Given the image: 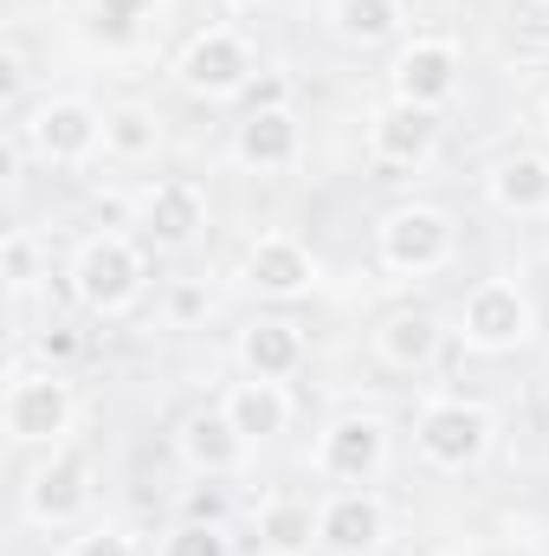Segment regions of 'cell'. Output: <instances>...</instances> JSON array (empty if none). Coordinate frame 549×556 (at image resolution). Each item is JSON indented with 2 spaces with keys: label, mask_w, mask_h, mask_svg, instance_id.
<instances>
[{
  "label": "cell",
  "mask_w": 549,
  "mask_h": 556,
  "mask_svg": "<svg viewBox=\"0 0 549 556\" xmlns=\"http://www.w3.org/2000/svg\"><path fill=\"white\" fill-rule=\"evenodd\" d=\"M259 544H266V556H310L317 551V505L291 498V492L266 498L259 505Z\"/></svg>",
  "instance_id": "44dd1931"
},
{
  "label": "cell",
  "mask_w": 549,
  "mask_h": 556,
  "mask_svg": "<svg viewBox=\"0 0 549 556\" xmlns=\"http://www.w3.org/2000/svg\"><path fill=\"white\" fill-rule=\"evenodd\" d=\"M240 278L259 291V298H304L317 285V253L297 240V233H259L240 260Z\"/></svg>",
  "instance_id": "8fae6325"
},
{
  "label": "cell",
  "mask_w": 549,
  "mask_h": 556,
  "mask_svg": "<svg viewBox=\"0 0 549 556\" xmlns=\"http://www.w3.org/2000/svg\"><path fill=\"white\" fill-rule=\"evenodd\" d=\"M155 0H91V13H117V20H142Z\"/></svg>",
  "instance_id": "4dcf8cb0"
},
{
  "label": "cell",
  "mask_w": 549,
  "mask_h": 556,
  "mask_svg": "<svg viewBox=\"0 0 549 556\" xmlns=\"http://www.w3.org/2000/svg\"><path fill=\"white\" fill-rule=\"evenodd\" d=\"M240 369L259 382H291L304 369V330L284 317H259L240 330Z\"/></svg>",
  "instance_id": "ac0fdd59"
},
{
  "label": "cell",
  "mask_w": 549,
  "mask_h": 556,
  "mask_svg": "<svg viewBox=\"0 0 549 556\" xmlns=\"http://www.w3.org/2000/svg\"><path fill=\"white\" fill-rule=\"evenodd\" d=\"M478 556H524L518 544H491V551H478Z\"/></svg>",
  "instance_id": "1f68e13d"
},
{
  "label": "cell",
  "mask_w": 549,
  "mask_h": 556,
  "mask_svg": "<svg viewBox=\"0 0 549 556\" xmlns=\"http://www.w3.org/2000/svg\"><path fill=\"white\" fill-rule=\"evenodd\" d=\"M531 330H537V311H531V291L518 278H478L459 298V337L485 356H505V350L531 343Z\"/></svg>",
  "instance_id": "5b68a950"
},
{
  "label": "cell",
  "mask_w": 549,
  "mask_h": 556,
  "mask_svg": "<svg viewBox=\"0 0 549 556\" xmlns=\"http://www.w3.org/2000/svg\"><path fill=\"white\" fill-rule=\"evenodd\" d=\"M175 446H181L188 472H201V479H227V472H240L246 453H253V440L227 420V408H201V415H188L181 420V433H175Z\"/></svg>",
  "instance_id": "9a60e30c"
},
{
  "label": "cell",
  "mask_w": 549,
  "mask_h": 556,
  "mask_svg": "<svg viewBox=\"0 0 549 556\" xmlns=\"http://www.w3.org/2000/svg\"><path fill=\"white\" fill-rule=\"evenodd\" d=\"M214 311V298H207V285H194V278H181L175 291H168V317L175 324H201Z\"/></svg>",
  "instance_id": "4316f807"
},
{
  "label": "cell",
  "mask_w": 549,
  "mask_h": 556,
  "mask_svg": "<svg viewBox=\"0 0 549 556\" xmlns=\"http://www.w3.org/2000/svg\"><path fill=\"white\" fill-rule=\"evenodd\" d=\"M13 130H20V142H26L39 162L78 168V162H91V155L104 149V111L85 104V98H46V104H33L26 124H13Z\"/></svg>",
  "instance_id": "8992f818"
},
{
  "label": "cell",
  "mask_w": 549,
  "mask_h": 556,
  "mask_svg": "<svg viewBox=\"0 0 549 556\" xmlns=\"http://www.w3.org/2000/svg\"><path fill=\"white\" fill-rule=\"evenodd\" d=\"M220 408H227V420H233L253 446H266V440H278V433L291 427V389L246 376V382H233V389L220 395Z\"/></svg>",
  "instance_id": "d6986e66"
},
{
  "label": "cell",
  "mask_w": 549,
  "mask_h": 556,
  "mask_svg": "<svg viewBox=\"0 0 549 556\" xmlns=\"http://www.w3.org/2000/svg\"><path fill=\"white\" fill-rule=\"evenodd\" d=\"M85 505H91V466L78 453H59L52 446V459L26 479V511L39 525H78Z\"/></svg>",
  "instance_id": "5bb4252c"
},
{
  "label": "cell",
  "mask_w": 549,
  "mask_h": 556,
  "mask_svg": "<svg viewBox=\"0 0 549 556\" xmlns=\"http://www.w3.org/2000/svg\"><path fill=\"white\" fill-rule=\"evenodd\" d=\"M485 194H491V207H498V214H518V220L549 214V155H537V149L505 155V162L491 168Z\"/></svg>",
  "instance_id": "e0dca14e"
},
{
  "label": "cell",
  "mask_w": 549,
  "mask_h": 556,
  "mask_svg": "<svg viewBox=\"0 0 549 556\" xmlns=\"http://www.w3.org/2000/svg\"><path fill=\"white\" fill-rule=\"evenodd\" d=\"M155 142H162V117H155L149 104H117V111H104V149H111V155L142 162V155H155Z\"/></svg>",
  "instance_id": "603a6c76"
},
{
  "label": "cell",
  "mask_w": 549,
  "mask_h": 556,
  "mask_svg": "<svg viewBox=\"0 0 549 556\" xmlns=\"http://www.w3.org/2000/svg\"><path fill=\"white\" fill-rule=\"evenodd\" d=\"M330 26L349 46H382L401 33V0H330Z\"/></svg>",
  "instance_id": "7402d4cb"
},
{
  "label": "cell",
  "mask_w": 549,
  "mask_h": 556,
  "mask_svg": "<svg viewBox=\"0 0 549 556\" xmlns=\"http://www.w3.org/2000/svg\"><path fill=\"white\" fill-rule=\"evenodd\" d=\"M72 291L91 317H124L142 298V247L130 233H91L72 260Z\"/></svg>",
  "instance_id": "3957f363"
},
{
  "label": "cell",
  "mask_w": 549,
  "mask_h": 556,
  "mask_svg": "<svg viewBox=\"0 0 549 556\" xmlns=\"http://www.w3.org/2000/svg\"><path fill=\"white\" fill-rule=\"evenodd\" d=\"M162 556H233V538H227V525H194V518H181V525L162 538Z\"/></svg>",
  "instance_id": "cb8c5ba5"
},
{
  "label": "cell",
  "mask_w": 549,
  "mask_h": 556,
  "mask_svg": "<svg viewBox=\"0 0 549 556\" xmlns=\"http://www.w3.org/2000/svg\"><path fill=\"white\" fill-rule=\"evenodd\" d=\"M0 278H7L13 291H26V285L39 278V247H33V233L13 227V233L0 240Z\"/></svg>",
  "instance_id": "d4e9b609"
},
{
  "label": "cell",
  "mask_w": 549,
  "mask_h": 556,
  "mask_svg": "<svg viewBox=\"0 0 549 556\" xmlns=\"http://www.w3.org/2000/svg\"><path fill=\"white\" fill-rule=\"evenodd\" d=\"M278 104H291V85L284 78H253L246 85V111H278Z\"/></svg>",
  "instance_id": "f546056e"
},
{
  "label": "cell",
  "mask_w": 549,
  "mask_h": 556,
  "mask_svg": "<svg viewBox=\"0 0 549 556\" xmlns=\"http://www.w3.org/2000/svg\"><path fill=\"white\" fill-rule=\"evenodd\" d=\"M317 479L330 485H375L388 466V427L375 415H336L317 433Z\"/></svg>",
  "instance_id": "ba28073f"
},
{
  "label": "cell",
  "mask_w": 549,
  "mask_h": 556,
  "mask_svg": "<svg viewBox=\"0 0 549 556\" xmlns=\"http://www.w3.org/2000/svg\"><path fill=\"white\" fill-rule=\"evenodd\" d=\"M459 46L452 39H408L401 52H395V98H408V104H426V111H439L452 91H459Z\"/></svg>",
  "instance_id": "7c38bea8"
},
{
  "label": "cell",
  "mask_w": 549,
  "mask_h": 556,
  "mask_svg": "<svg viewBox=\"0 0 549 556\" xmlns=\"http://www.w3.org/2000/svg\"><path fill=\"white\" fill-rule=\"evenodd\" d=\"M439 317L433 311H395L382 330H375V350H382V363L388 369H401V376H413V369H426L433 356H439Z\"/></svg>",
  "instance_id": "ffe728a7"
},
{
  "label": "cell",
  "mask_w": 549,
  "mask_h": 556,
  "mask_svg": "<svg viewBox=\"0 0 549 556\" xmlns=\"http://www.w3.org/2000/svg\"><path fill=\"white\" fill-rule=\"evenodd\" d=\"M65 556H137V538L124 525H91L65 544Z\"/></svg>",
  "instance_id": "484cf974"
},
{
  "label": "cell",
  "mask_w": 549,
  "mask_h": 556,
  "mask_svg": "<svg viewBox=\"0 0 549 556\" xmlns=\"http://www.w3.org/2000/svg\"><path fill=\"white\" fill-rule=\"evenodd\" d=\"M220 7H253V0H220Z\"/></svg>",
  "instance_id": "d6a6232c"
},
{
  "label": "cell",
  "mask_w": 549,
  "mask_h": 556,
  "mask_svg": "<svg viewBox=\"0 0 549 556\" xmlns=\"http://www.w3.org/2000/svg\"><path fill=\"white\" fill-rule=\"evenodd\" d=\"M388 544V505L369 485H336L317 498V551L330 556H375Z\"/></svg>",
  "instance_id": "9c48e42d"
},
{
  "label": "cell",
  "mask_w": 549,
  "mask_h": 556,
  "mask_svg": "<svg viewBox=\"0 0 549 556\" xmlns=\"http://www.w3.org/2000/svg\"><path fill=\"white\" fill-rule=\"evenodd\" d=\"M433 149H439V111L408 104V98L375 104V117H369V155L382 168H426Z\"/></svg>",
  "instance_id": "30bf717a"
},
{
  "label": "cell",
  "mask_w": 549,
  "mask_h": 556,
  "mask_svg": "<svg viewBox=\"0 0 549 556\" xmlns=\"http://www.w3.org/2000/svg\"><path fill=\"white\" fill-rule=\"evenodd\" d=\"M537 7H549V0H537Z\"/></svg>",
  "instance_id": "836d02e7"
},
{
  "label": "cell",
  "mask_w": 549,
  "mask_h": 556,
  "mask_svg": "<svg viewBox=\"0 0 549 556\" xmlns=\"http://www.w3.org/2000/svg\"><path fill=\"white\" fill-rule=\"evenodd\" d=\"M181 518H194V525H227V498L214 492V479H207V492H188V498H181Z\"/></svg>",
  "instance_id": "83f0119b"
},
{
  "label": "cell",
  "mask_w": 549,
  "mask_h": 556,
  "mask_svg": "<svg viewBox=\"0 0 549 556\" xmlns=\"http://www.w3.org/2000/svg\"><path fill=\"white\" fill-rule=\"evenodd\" d=\"M491 433H498V420H491L485 402H472V395H439V402H426L420 420H413V446H420V459L439 466V472L478 466V459L491 453Z\"/></svg>",
  "instance_id": "7a4b0ae2"
},
{
  "label": "cell",
  "mask_w": 549,
  "mask_h": 556,
  "mask_svg": "<svg viewBox=\"0 0 549 556\" xmlns=\"http://www.w3.org/2000/svg\"><path fill=\"white\" fill-rule=\"evenodd\" d=\"M0 420H7V440L13 446H65L78 402H72V382L59 369H13L7 376V395H0Z\"/></svg>",
  "instance_id": "6da1fadb"
},
{
  "label": "cell",
  "mask_w": 549,
  "mask_h": 556,
  "mask_svg": "<svg viewBox=\"0 0 549 556\" xmlns=\"http://www.w3.org/2000/svg\"><path fill=\"white\" fill-rule=\"evenodd\" d=\"M175 78H181V91H194V98L214 104V98H246V85L259 78V65H253V46L233 26H201L181 46Z\"/></svg>",
  "instance_id": "52a82bcc"
},
{
  "label": "cell",
  "mask_w": 549,
  "mask_h": 556,
  "mask_svg": "<svg viewBox=\"0 0 549 556\" xmlns=\"http://www.w3.org/2000/svg\"><path fill=\"white\" fill-rule=\"evenodd\" d=\"M201 227H207V194L188 175H162L142 188V233L155 247H188Z\"/></svg>",
  "instance_id": "4fadbf2b"
},
{
  "label": "cell",
  "mask_w": 549,
  "mask_h": 556,
  "mask_svg": "<svg viewBox=\"0 0 549 556\" xmlns=\"http://www.w3.org/2000/svg\"><path fill=\"white\" fill-rule=\"evenodd\" d=\"M72 356H78V330L52 324V330L39 337V363H46V369H59V363H72Z\"/></svg>",
  "instance_id": "f1b7e54d"
},
{
  "label": "cell",
  "mask_w": 549,
  "mask_h": 556,
  "mask_svg": "<svg viewBox=\"0 0 549 556\" xmlns=\"http://www.w3.org/2000/svg\"><path fill=\"white\" fill-rule=\"evenodd\" d=\"M452 247H459V227H452L439 207H426V201H401V207H388L382 227H375V253H382V266L401 273V278L439 273V266L452 260Z\"/></svg>",
  "instance_id": "277c9868"
},
{
  "label": "cell",
  "mask_w": 549,
  "mask_h": 556,
  "mask_svg": "<svg viewBox=\"0 0 549 556\" xmlns=\"http://www.w3.org/2000/svg\"><path fill=\"white\" fill-rule=\"evenodd\" d=\"M233 155H240L246 168H259V175L291 168V162L304 155V124H297V111H291V104H278V111H246V117H240V137H233Z\"/></svg>",
  "instance_id": "2e32d148"
}]
</instances>
